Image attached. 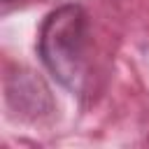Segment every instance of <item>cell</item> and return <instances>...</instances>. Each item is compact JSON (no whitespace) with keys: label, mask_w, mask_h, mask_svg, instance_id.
Listing matches in <instances>:
<instances>
[{"label":"cell","mask_w":149,"mask_h":149,"mask_svg":"<svg viewBox=\"0 0 149 149\" xmlns=\"http://www.w3.org/2000/svg\"><path fill=\"white\" fill-rule=\"evenodd\" d=\"M7 102L28 119H37L54 109L49 88L33 72H16L7 81Z\"/></svg>","instance_id":"cell-2"},{"label":"cell","mask_w":149,"mask_h":149,"mask_svg":"<svg viewBox=\"0 0 149 149\" xmlns=\"http://www.w3.org/2000/svg\"><path fill=\"white\" fill-rule=\"evenodd\" d=\"M37 51L61 86L81 93L88 68V16L84 7L68 2L49 12L40 26Z\"/></svg>","instance_id":"cell-1"},{"label":"cell","mask_w":149,"mask_h":149,"mask_svg":"<svg viewBox=\"0 0 149 149\" xmlns=\"http://www.w3.org/2000/svg\"><path fill=\"white\" fill-rule=\"evenodd\" d=\"M2 2H5V5H12V2H16V0H2Z\"/></svg>","instance_id":"cell-3"}]
</instances>
